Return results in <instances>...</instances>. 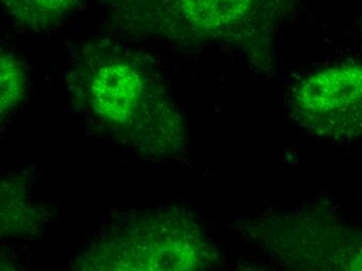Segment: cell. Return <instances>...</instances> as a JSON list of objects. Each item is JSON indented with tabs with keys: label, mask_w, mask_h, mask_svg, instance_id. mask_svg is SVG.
I'll return each mask as SVG.
<instances>
[{
	"label": "cell",
	"mask_w": 362,
	"mask_h": 271,
	"mask_svg": "<svg viewBox=\"0 0 362 271\" xmlns=\"http://www.w3.org/2000/svg\"><path fill=\"white\" fill-rule=\"evenodd\" d=\"M291 110L313 135L362 138V62L335 64L300 81L291 93Z\"/></svg>",
	"instance_id": "cell-2"
},
{
	"label": "cell",
	"mask_w": 362,
	"mask_h": 271,
	"mask_svg": "<svg viewBox=\"0 0 362 271\" xmlns=\"http://www.w3.org/2000/svg\"><path fill=\"white\" fill-rule=\"evenodd\" d=\"M24 91L23 74L16 62L8 56L1 57L2 114L14 107Z\"/></svg>",
	"instance_id": "cell-5"
},
{
	"label": "cell",
	"mask_w": 362,
	"mask_h": 271,
	"mask_svg": "<svg viewBox=\"0 0 362 271\" xmlns=\"http://www.w3.org/2000/svg\"><path fill=\"white\" fill-rule=\"evenodd\" d=\"M121 23L183 42L220 41L243 48L256 64L300 0H103Z\"/></svg>",
	"instance_id": "cell-1"
},
{
	"label": "cell",
	"mask_w": 362,
	"mask_h": 271,
	"mask_svg": "<svg viewBox=\"0 0 362 271\" xmlns=\"http://www.w3.org/2000/svg\"><path fill=\"white\" fill-rule=\"evenodd\" d=\"M81 0H1L6 12L28 28H48L76 10Z\"/></svg>",
	"instance_id": "cell-4"
},
{
	"label": "cell",
	"mask_w": 362,
	"mask_h": 271,
	"mask_svg": "<svg viewBox=\"0 0 362 271\" xmlns=\"http://www.w3.org/2000/svg\"><path fill=\"white\" fill-rule=\"evenodd\" d=\"M90 69L85 89L93 109L100 115L122 120L147 105L167 100L163 96L154 98L153 89L127 59H99Z\"/></svg>",
	"instance_id": "cell-3"
}]
</instances>
